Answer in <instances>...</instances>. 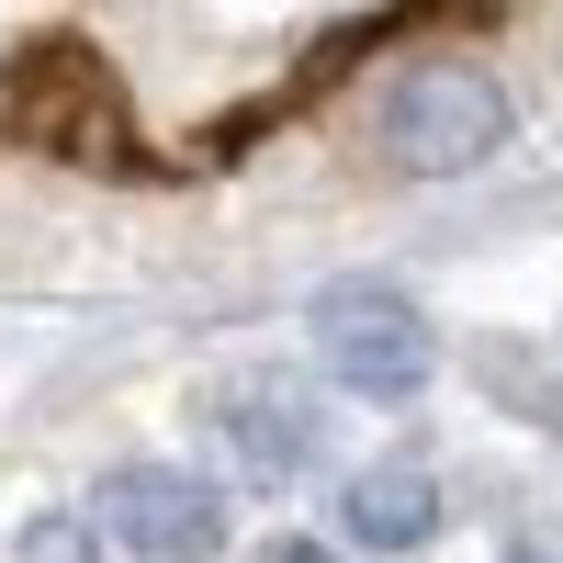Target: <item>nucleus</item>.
I'll use <instances>...</instances> for the list:
<instances>
[{
    "label": "nucleus",
    "instance_id": "39448f33",
    "mask_svg": "<svg viewBox=\"0 0 563 563\" xmlns=\"http://www.w3.org/2000/svg\"><path fill=\"white\" fill-rule=\"evenodd\" d=\"M339 519H350L361 552H417L440 530V474L429 462H361L350 496H339Z\"/></svg>",
    "mask_w": 563,
    "mask_h": 563
},
{
    "label": "nucleus",
    "instance_id": "7ed1b4c3",
    "mask_svg": "<svg viewBox=\"0 0 563 563\" xmlns=\"http://www.w3.org/2000/svg\"><path fill=\"white\" fill-rule=\"evenodd\" d=\"M102 541H124L135 563H214L225 552V496L203 474H180V462H113L102 474Z\"/></svg>",
    "mask_w": 563,
    "mask_h": 563
},
{
    "label": "nucleus",
    "instance_id": "423d86ee",
    "mask_svg": "<svg viewBox=\"0 0 563 563\" xmlns=\"http://www.w3.org/2000/svg\"><path fill=\"white\" fill-rule=\"evenodd\" d=\"M12 563H102V530H90V519H23Z\"/></svg>",
    "mask_w": 563,
    "mask_h": 563
},
{
    "label": "nucleus",
    "instance_id": "20e7f679",
    "mask_svg": "<svg viewBox=\"0 0 563 563\" xmlns=\"http://www.w3.org/2000/svg\"><path fill=\"white\" fill-rule=\"evenodd\" d=\"M203 417H214V440L238 451L249 485H294L305 462H316V440H327V417H316V395L294 384V372H238Z\"/></svg>",
    "mask_w": 563,
    "mask_h": 563
},
{
    "label": "nucleus",
    "instance_id": "f257e3e1",
    "mask_svg": "<svg viewBox=\"0 0 563 563\" xmlns=\"http://www.w3.org/2000/svg\"><path fill=\"white\" fill-rule=\"evenodd\" d=\"M507 147V79L474 57H417L384 90V158L406 180H462Z\"/></svg>",
    "mask_w": 563,
    "mask_h": 563
},
{
    "label": "nucleus",
    "instance_id": "6e6552de",
    "mask_svg": "<svg viewBox=\"0 0 563 563\" xmlns=\"http://www.w3.org/2000/svg\"><path fill=\"white\" fill-rule=\"evenodd\" d=\"M519 563H541V552H519Z\"/></svg>",
    "mask_w": 563,
    "mask_h": 563
},
{
    "label": "nucleus",
    "instance_id": "f03ea898",
    "mask_svg": "<svg viewBox=\"0 0 563 563\" xmlns=\"http://www.w3.org/2000/svg\"><path fill=\"white\" fill-rule=\"evenodd\" d=\"M305 327H316V361H327V384H339V395H361V406L429 395L440 339H429V316H417L395 282H327Z\"/></svg>",
    "mask_w": 563,
    "mask_h": 563
},
{
    "label": "nucleus",
    "instance_id": "0eeeda50",
    "mask_svg": "<svg viewBox=\"0 0 563 563\" xmlns=\"http://www.w3.org/2000/svg\"><path fill=\"white\" fill-rule=\"evenodd\" d=\"M260 563H339V552H327V541H271Z\"/></svg>",
    "mask_w": 563,
    "mask_h": 563
}]
</instances>
